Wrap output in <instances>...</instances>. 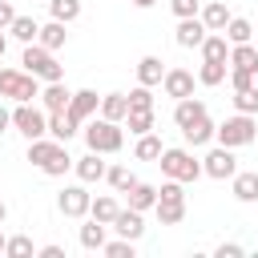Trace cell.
<instances>
[{
  "mask_svg": "<svg viewBox=\"0 0 258 258\" xmlns=\"http://www.w3.org/2000/svg\"><path fill=\"white\" fill-rule=\"evenodd\" d=\"M153 210H157V222H161V226H177V222L185 218V202H161V198H157Z\"/></svg>",
  "mask_w": 258,
  "mask_h": 258,
  "instance_id": "35",
  "label": "cell"
},
{
  "mask_svg": "<svg viewBox=\"0 0 258 258\" xmlns=\"http://www.w3.org/2000/svg\"><path fill=\"white\" fill-rule=\"evenodd\" d=\"M113 230H117L121 238H133V242H137V238L145 234V222H141V210H133V206H129V210H121V214L113 218Z\"/></svg>",
  "mask_w": 258,
  "mask_h": 258,
  "instance_id": "15",
  "label": "cell"
},
{
  "mask_svg": "<svg viewBox=\"0 0 258 258\" xmlns=\"http://www.w3.org/2000/svg\"><path fill=\"white\" fill-rule=\"evenodd\" d=\"M12 125H16V133H24L28 141H36V137H44V133H48V117H44L32 101H20V105H16Z\"/></svg>",
  "mask_w": 258,
  "mask_h": 258,
  "instance_id": "6",
  "label": "cell"
},
{
  "mask_svg": "<svg viewBox=\"0 0 258 258\" xmlns=\"http://www.w3.org/2000/svg\"><path fill=\"white\" fill-rule=\"evenodd\" d=\"M254 77H258V73H246V69H230V85H234V93H238V89H250V85H254Z\"/></svg>",
  "mask_w": 258,
  "mask_h": 258,
  "instance_id": "44",
  "label": "cell"
},
{
  "mask_svg": "<svg viewBox=\"0 0 258 258\" xmlns=\"http://www.w3.org/2000/svg\"><path fill=\"white\" fill-rule=\"evenodd\" d=\"M101 117L125 121V117H129V93H105V97H101Z\"/></svg>",
  "mask_w": 258,
  "mask_h": 258,
  "instance_id": "21",
  "label": "cell"
},
{
  "mask_svg": "<svg viewBox=\"0 0 258 258\" xmlns=\"http://www.w3.org/2000/svg\"><path fill=\"white\" fill-rule=\"evenodd\" d=\"M77 129H81V121H77L69 109H60V113H48V137H52V141H64V145H69Z\"/></svg>",
  "mask_w": 258,
  "mask_h": 258,
  "instance_id": "12",
  "label": "cell"
},
{
  "mask_svg": "<svg viewBox=\"0 0 258 258\" xmlns=\"http://www.w3.org/2000/svg\"><path fill=\"white\" fill-rule=\"evenodd\" d=\"M234 109H238V113H250V117H258V85H250V89H238V93H234Z\"/></svg>",
  "mask_w": 258,
  "mask_h": 258,
  "instance_id": "38",
  "label": "cell"
},
{
  "mask_svg": "<svg viewBox=\"0 0 258 258\" xmlns=\"http://www.w3.org/2000/svg\"><path fill=\"white\" fill-rule=\"evenodd\" d=\"M4 246H8V238H4V234H0V254H4Z\"/></svg>",
  "mask_w": 258,
  "mask_h": 258,
  "instance_id": "52",
  "label": "cell"
},
{
  "mask_svg": "<svg viewBox=\"0 0 258 258\" xmlns=\"http://www.w3.org/2000/svg\"><path fill=\"white\" fill-rule=\"evenodd\" d=\"M40 101H44V109H48V113H60V109H69L73 93H69V85H64V81H48V85L40 89Z\"/></svg>",
  "mask_w": 258,
  "mask_h": 258,
  "instance_id": "14",
  "label": "cell"
},
{
  "mask_svg": "<svg viewBox=\"0 0 258 258\" xmlns=\"http://www.w3.org/2000/svg\"><path fill=\"white\" fill-rule=\"evenodd\" d=\"M85 145L97 149V153H117V149L125 145V129H121V121L89 117V121H85Z\"/></svg>",
  "mask_w": 258,
  "mask_h": 258,
  "instance_id": "1",
  "label": "cell"
},
{
  "mask_svg": "<svg viewBox=\"0 0 258 258\" xmlns=\"http://www.w3.org/2000/svg\"><path fill=\"white\" fill-rule=\"evenodd\" d=\"M198 117H206V105H202L198 97H181V101L173 105V121H177V129H185V125H194Z\"/></svg>",
  "mask_w": 258,
  "mask_h": 258,
  "instance_id": "18",
  "label": "cell"
},
{
  "mask_svg": "<svg viewBox=\"0 0 258 258\" xmlns=\"http://www.w3.org/2000/svg\"><path fill=\"white\" fill-rule=\"evenodd\" d=\"M129 109H153V93H149V85H137V89L129 93Z\"/></svg>",
  "mask_w": 258,
  "mask_h": 258,
  "instance_id": "42",
  "label": "cell"
},
{
  "mask_svg": "<svg viewBox=\"0 0 258 258\" xmlns=\"http://www.w3.org/2000/svg\"><path fill=\"white\" fill-rule=\"evenodd\" d=\"M234 198L246 206H258V173H234Z\"/></svg>",
  "mask_w": 258,
  "mask_h": 258,
  "instance_id": "22",
  "label": "cell"
},
{
  "mask_svg": "<svg viewBox=\"0 0 258 258\" xmlns=\"http://www.w3.org/2000/svg\"><path fill=\"white\" fill-rule=\"evenodd\" d=\"M117 214H121L117 198H93V206H89V218H97V222H105V226H113Z\"/></svg>",
  "mask_w": 258,
  "mask_h": 258,
  "instance_id": "31",
  "label": "cell"
},
{
  "mask_svg": "<svg viewBox=\"0 0 258 258\" xmlns=\"http://www.w3.org/2000/svg\"><path fill=\"white\" fill-rule=\"evenodd\" d=\"M4 218H8V206H4V202H0V222H4Z\"/></svg>",
  "mask_w": 258,
  "mask_h": 258,
  "instance_id": "51",
  "label": "cell"
},
{
  "mask_svg": "<svg viewBox=\"0 0 258 258\" xmlns=\"http://www.w3.org/2000/svg\"><path fill=\"white\" fill-rule=\"evenodd\" d=\"M48 12H52V20L73 24V20L81 16V0H48Z\"/></svg>",
  "mask_w": 258,
  "mask_h": 258,
  "instance_id": "37",
  "label": "cell"
},
{
  "mask_svg": "<svg viewBox=\"0 0 258 258\" xmlns=\"http://www.w3.org/2000/svg\"><path fill=\"white\" fill-rule=\"evenodd\" d=\"M73 169H77V177H81V181L89 185V181H101L109 165L101 161V153H97V149H89L85 157H77V161H73Z\"/></svg>",
  "mask_w": 258,
  "mask_h": 258,
  "instance_id": "13",
  "label": "cell"
},
{
  "mask_svg": "<svg viewBox=\"0 0 258 258\" xmlns=\"http://www.w3.org/2000/svg\"><path fill=\"white\" fill-rule=\"evenodd\" d=\"M56 206H60L64 218H85L89 206H93V198H89V189H85V181H81V185H64V189L56 194Z\"/></svg>",
  "mask_w": 258,
  "mask_h": 258,
  "instance_id": "8",
  "label": "cell"
},
{
  "mask_svg": "<svg viewBox=\"0 0 258 258\" xmlns=\"http://www.w3.org/2000/svg\"><path fill=\"white\" fill-rule=\"evenodd\" d=\"M137 81L149 85V89L161 85V81H165V64H161V56H141V60H137Z\"/></svg>",
  "mask_w": 258,
  "mask_h": 258,
  "instance_id": "20",
  "label": "cell"
},
{
  "mask_svg": "<svg viewBox=\"0 0 258 258\" xmlns=\"http://www.w3.org/2000/svg\"><path fill=\"white\" fill-rule=\"evenodd\" d=\"M198 16H202V24H206L210 32H226V24H230V8H226L222 0H210Z\"/></svg>",
  "mask_w": 258,
  "mask_h": 258,
  "instance_id": "17",
  "label": "cell"
},
{
  "mask_svg": "<svg viewBox=\"0 0 258 258\" xmlns=\"http://www.w3.org/2000/svg\"><path fill=\"white\" fill-rule=\"evenodd\" d=\"M210 36V28L202 24V16H181L177 20V32H173V40L181 44V48H202V40Z\"/></svg>",
  "mask_w": 258,
  "mask_h": 258,
  "instance_id": "9",
  "label": "cell"
},
{
  "mask_svg": "<svg viewBox=\"0 0 258 258\" xmlns=\"http://www.w3.org/2000/svg\"><path fill=\"white\" fill-rule=\"evenodd\" d=\"M44 48H64V40H69V24L64 20H48V24H40V36H36Z\"/></svg>",
  "mask_w": 258,
  "mask_h": 258,
  "instance_id": "19",
  "label": "cell"
},
{
  "mask_svg": "<svg viewBox=\"0 0 258 258\" xmlns=\"http://www.w3.org/2000/svg\"><path fill=\"white\" fill-rule=\"evenodd\" d=\"M181 185H185V181L169 177V181H165V185L157 189V198H161V202H185V189H181Z\"/></svg>",
  "mask_w": 258,
  "mask_h": 258,
  "instance_id": "41",
  "label": "cell"
},
{
  "mask_svg": "<svg viewBox=\"0 0 258 258\" xmlns=\"http://www.w3.org/2000/svg\"><path fill=\"white\" fill-rule=\"evenodd\" d=\"M157 165H161V173H165V177H177V181H198V177L206 173V169H202V161H198L189 149H161Z\"/></svg>",
  "mask_w": 258,
  "mask_h": 258,
  "instance_id": "3",
  "label": "cell"
},
{
  "mask_svg": "<svg viewBox=\"0 0 258 258\" xmlns=\"http://www.w3.org/2000/svg\"><path fill=\"white\" fill-rule=\"evenodd\" d=\"M214 254H218V258H242V254H246V250H242V246H238V242H222V246H218V250H214Z\"/></svg>",
  "mask_w": 258,
  "mask_h": 258,
  "instance_id": "45",
  "label": "cell"
},
{
  "mask_svg": "<svg viewBox=\"0 0 258 258\" xmlns=\"http://www.w3.org/2000/svg\"><path fill=\"white\" fill-rule=\"evenodd\" d=\"M125 129L129 133H153V109H129V117H125Z\"/></svg>",
  "mask_w": 258,
  "mask_h": 258,
  "instance_id": "32",
  "label": "cell"
},
{
  "mask_svg": "<svg viewBox=\"0 0 258 258\" xmlns=\"http://www.w3.org/2000/svg\"><path fill=\"white\" fill-rule=\"evenodd\" d=\"M8 32H12V36H16L20 44H32V40L40 36V24H36L32 16H16V20L8 24Z\"/></svg>",
  "mask_w": 258,
  "mask_h": 258,
  "instance_id": "29",
  "label": "cell"
},
{
  "mask_svg": "<svg viewBox=\"0 0 258 258\" xmlns=\"http://www.w3.org/2000/svg\"><path fill=\"white\" fill-rule=\"evenodd\" d=\"M161 149H165V145H161V137L141 133V137H137V145H133V157H137V161H157V157H161Z\"/></svg>",
  "mask_w": 258,
  "mask_h": 258,
  "instance_id": "27",
  "label": "cell"
},
{
  "mask_svg": "<svg viewBox=\"0 0 258 258\" xmlns=\"http://www.w3.org/2000/svg\"><path fill=\"white\" fill-rule=\"evenodd\" d=\"M129 206L133 210H153L157 206V185H149V181H133V189H129Z\"/></svg>",
  "mask_w": 258,
  "mask_h": 258,
  "instance_id": "24",
  "label": "cell"
},
{
  "mask_svg": "<svg viewBox=\"0 0 258 258\" xmlns=\"http://www.w3.org/2000/svg\"><path fill=\"white\" fill-rule=\"evenodd\" d=\"M202 169H206V177H214V181H226V177H234V173H238L234 149H230V145H214V149L202 157Z\"/></svg>",
  "mask_w": 258,
  "mask_h": 258,
  "instance_id": "7",
  "label": "cell"
},
{
  "mask_svg": "<svg viewBox=\"0 0 258 258\" xmlns=\"http://www.w3.org/2000/svg\"><path fill=\"white\" fill-rule=\"evenodd\" d=\"M4 254H8V258H28V254H36V246H32V238H28V234H16V238H8Z\"/></svg>",
  "mask_w": 258,
  "mask_h": 258,
  "instance_id": "39",
  "label": "cell"
},
{
  "mask_svg": "<svg viewBox=\"0 0 258 258\" xmlns=\"http://www.w3.org/2000/svg\"><path fill=\"white\" fill-rule=\"evenodd\" d=\"M101 254H109V258H133L137 254V242L133 238H117V242H105Z\"/></svg>",
  "mask_w": 258,
  "mask_h": 258,
  "instance_id": "40",
  "label": "cell"
},
{
  "mask_svg": "<svg viewBox=\"0 0 258 258\" xmlns=\"http://www.w3.org/2000/svg\"><path fill=\"white\" fill-rule=\"evenodd\" d=\"M230 60H202V69H198V81L202 85H222L226 77H230V69H226Z\"/></svg>",
  "mask_w": 258,
  "mask_h": 258,
  "instance_id": "30",
  "label": "cell"
},
{
  "mask_svg": "<svg viewBox=\"0 0 258 258\" xmlns=\"http://www.w3.org/2000/svg\"><path fill=\"white\" fill-rule=\"evenodd\" d=\"M161 89H165V97H173V101L194 97V73H189V69H165Z\"/></svg>",
  "mask_w": 258,
  "mask_h": 258,
  "instance_id": "10",
  "label": "cell"
},
{
  "mask_svg": "<svg viewBox=\"0 0 258 258\" xmlns=\"http://www.w3.org/2000/svg\"><path fill=\"white\" fill-rule=\"evenodd\" d=\"M169 8H173V16L181 20V16H198V12H202V0H169Z\"/></svg>",
  "mask_w": 258,
  "mask_h": 258,
  "instance_id": "43",
  "label": "cell"
},
{
  "mask_svg": "<svg viewBox=\"0 0 258 258\" xmlns=\"http://www.w3.org/2000/svg\"><path fill=\"white\" fill-rule=\"evenodd\" d=\"M4 48H8V40H4V32H0V60H4Z\"/></svg>",
  "mask_w": 258,
  "mask_h": 258,
  "instance_id": "50",
  "label": "cell"
},
{
  "mask_svg": "<svg viewBox=\"0 0 258 258\" xmlns=\"http://www.w3.org/2000/svg\"><path fill=\"white\" fill-rule=\"evenodd\" d=\"M81 246H85V250H101V246H105V222H97V218L85 222V226H81Z\"/></svg>",
  "mask_w": 258,
  "mask_h": 258,
  "instance_id": "36",
  "label": "cell"
},
{
  "mask_svg": "<svg viewBox=\"0 0 258 258\" xmlns=\"http://www.w3.org/2000/svg\"><path fill=\"white\" fill-rule=\"evenodd\" d=\"M20 64H24V73H32V77H40L44 85H48V81H64V69L56 64V56H52V48H44L40 40H32V44H24V56H20Z\"/></svg>",
  "mask_w": 258,
  "mask_h": 258,
  "instance_id": "2",
  "label": "cell"
},
{
  "mask_svg": "<svg viewBox=\"0 0 258 258\" xmlns=\"http://www.w3.org/2000/svg\"><path fill=\"white\" fill-rule=\"evenodd\" d=\"M56 145H64V141H52V137H36V141H28V161L40 169V165L56 153Z\"/></svg>",
  "mask_w": 258,
  "mask_h": 258,
  "instance_id": "28",
  "label": "cell"
},
{
  "mask_svg": "<svg viewBox=\"0 0 258 258\" xmlns=\"http://www.w3.org/2000/svg\"><path fill=\"white\" fill-rule=\"evenodd\" d=\"M40 77L32 73H20V69H0V97H12V101H36L40 97Z\"/></svg>",
  "mask_w": 258,
  "mask_h": 258,
  "instance_id": "5",
  "label": "cell"
},
{
  "mask_svg": "<svg viewBox=\"0 0 258 258\" xmlns=\"http://www.w3.org/2000/svg\"><path fill=\"white\" fill-rule=\"evenodd\" d=\"M40 169H44L48 177H64V173L73 169V157H69V149H64V145H56V153H52V157H48Z\"/></svg>",
  "mask_w": 258,
  "mask_h": 258,
  "instance_id": "33",
  "label": "cell"
},
{
  "mask_svg": "<svg viewBox=\"0 0 258 258\" xmlns=\"http://www.w3.org/2000/svg\"><path fill=\"white\" fill-rule=\"evenodd\" d=\"M181 137H185V141L198 149V145H210V141L218 137V125H214L210 117H198L194 125H185V129H181Z\"/></svg>",
  "mask_w": 258,
  "mask_h": 258,
  "instance_id": "16",
  "label": "cell"
},
{
  "mask_svg": "<svg viewBox=\"0 0 258 258\" xmlns=\"http://www.w3.org/2000/svg\"><path fill=\"white\" fill-rule=\"evenodd\" d=\"M258 137V121L250 117V113H238V117H226L222 125H218V145H230V149H242V145H250Z\"/></svg>",
  "mask_w": 258,
  "mask_h": 258,
  "instance_id": "4",
  "label": "cell"
},
{
  "mask_svg": "<svg viewBox=\"0 0 258 258\" xmlns=\"http://www.w3.org/2000/svg\"><path fill=\"white\" fill-rule=\"evenodd\" d=\"M202 60H230V40L226 32H210L202 40Z\"/></svg>",
  "mask_w": 258,
  "mask_h": 258,
  "instance_id": "23",
  "label": "cell"
},
{
  "mask_svg": "<svg viewBox=\"0 0 258 258\" xmlns=\"http://www.w3.org/2000/svg\"><path fill=\"white\" fill-rule=\"evenodd\" d=\"M230 69L258 73V48L254 44H230Z\"/></svg>",
  "mask_w": 258,
  "mask_h": 258,
  "instance_id": "25",
  "label": "cell"
},
{
  "mask_svg": "<svg viewBox=\"0 0 258 258\" xmlns=\"http://www.w3.org/2000/svg\"><path fill=\"white\" fill-rule=\"evenodd\" d=\"M8 125H12V113H8V109H4V105H0V133H4V129H8Z\"/></svg>",
  "mask_w": 258,
  "mask_h": 258,
  "instance_id": "48",
  "label": "cell"
},
{
  "mask_svg": "<svg viewBox=\"0 0 258 258\" xmlns=\"http://www.w3.org/2000/svg\"><path fill=\"white\" fill-rule=\"evenodd\" d=\"M129 4H133V8H153L157 0H129Z\"/></svg>",
  "mask_w": 258,
  "mask_h": 258,
  "instance_id": "49",
  "label": "cell"
},
{
  "mask_svg": "<svg viewBox=\"0 0 258 258\" xmlns=\"http://www.w3.org/2000/svg\"><path fill=\"white\" fill-rule=\"evenodd\" d=\"M36 254H40V258H64V246H56V242H48V246H40Z\"/></svg>",
  "mask_w": 258,
  "mask_h": 258,
  "instance_id": "47",
  "label": "cell"
},
{
  "mask_svg": "<svg viewBox=\"0 0 258 258\" xmlns=\"http://www.w3.org/2000/svg\"><path fill=\"white\" fill-rule=\"evenodd\" d=\"M97 109H101V97H97L93 89H77V93H73V101H69V113H73L81 125H85L89 117H97Z\"/></svg>",
  "mask_w": 258,
  "mask_h": 258,
  "instance_id": "11",
  "label": "cell"
},
{
  "mask_svg": "<svg viewBox=\"0 0 258 258\" xmlns=\"http://www.w3.org/2000/svg\"><path fill=\"white\" fill-rule=\"evenodd\" d=\"M16 20V8L8 4V0H0V32H8V24Z\"/></svg>",
  "mask_w": 258,
  "mask_h": 258,
  "instance_id": "46",
  "label": "cell"
},
{
  "mask_svg": "<svg viewBox=\"0 0 258 258\" xmlns=\"http://www.w3.org/2000/svg\"><path fill=\"white\" fill-rule=\"evenodd\" d=\"M226 40H230V44H250V40H254V24H250L246 16H230V24H226Z\"/></svg>",
  "mask_w": 258,
  "mask_h": 258,
  "instance_id": "26",
  "label": "cell"
},
{
  "mask_svg": "<svg viewBox=\"0 0 258 258\" xmlns=\"http://www.w3.org/2000/svg\"><path fill=\"white\" fill-rule=\"evenodd\" d=\"M105 181H109V185H113L117 194H129L137 177L129 173V165H109V169H105Z\"/></svg>",
  "mask_w": 258,
  "mask_h": 258,
  "instance_id": "34",
  "label": "cell"
}]
</instances>
